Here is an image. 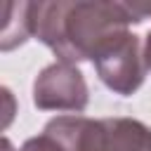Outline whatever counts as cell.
<instances>
[{"label": "cell", "mask_w": 151, "mask_h": 151, "mask_svg": "<svg viewBox=\"0 0 151 151\" xmlns=\"http://www.w3.org/2000/svg\"><path fill=\"white\" fill-rule=\"evenodd\" d=\"M137 24L130 2L106 0H50L31 2L33 38L47 45L57 61L78 64L92 59L101 42Z\"/></svg>", "instance_id": "cell-1"}, {"label": "cell", "mask_w": 151, "mask_h": 151, "mask_svg": "<svg viewBox=\"0 0 151 151\" xmlns=\"http://www.w3.org/2000/svg\"><path fill=\"white\" fill-rule=\"evenodd\" d=\"M92 64L97 68L99 80L120 97L134 94L149 71L144 59V45L139 35H134L130 28L101 42L92 57Z\"/></svg>", "instance_id": "cell-2"}, {"label": "cell", "mask_w": 151, "mask_h": 151, "mask_svg": "<svg viewBox=\"0 0 151 151\" xmlns=\"http://www.w3.org/2000/svg\"><path fill=\"white\" fill-rule=\"evenodd\" d=\"M90 90L85 76L76 64L54 61L45 66L33 80V104L40 111H71L80 113L87 109Z\"/></svg>", "instance_id": "cell-3"}, {"label": "cell", "mask_w": 151, "mask_h": 151, "mask_svg": "<svg viewBox=\"0 0 151 151\" xmlns=\"http://www.w3.org/2000/svg\"><path fill=\"white\" fill-rule=\"evenodd\" d=\"M33 35L31 28V2H5L2 5V33L0 47L2 52L14 50Z\"/></svg>", "instance_id": "cell-4"}, {"label": "cell", "mask_w": 151, "mask_h": 151, "mask_svg": "<svg viewBox=\"0 0 151 151\" xmlns=\"http://www.w3.org/2000/svg\"><path fill=\"white\" fill-rule=\"evenodd\" d=\"M19 151H68L59 139H54L52 134H47V132H40L38 137H31V139H26L24 144H21V149Z\"/></svg>", "instance_id": "cell-5"}, {"label": "cell", "mask_w": 151, "mask_h": 151, "mask_svg": "<svg viewBox=\"0 0 151 151\" xmlns=\"http://www.w3.org/2000/svg\"><path fill=\"white\" fill-rule=\"evenodd\" d=\"M144 59H146V68L151 71V31L146 33V40H144Z\"/></svg>", "instance_id": "cell-6"}, {"label": "cell", "mask_w": 151, "mask_h": 151, "mask_svg": "<svg viewBox=\"0 0 151 151\" xmlns=\"http://www.w3.org/2000/svg\"><path fill=\"white\" fill-rule=\"evenodd\" d=\"M146 151H151V144H149V149H146Z\"/></svg>", "instance_id": "cell-7"}]
</instances>
